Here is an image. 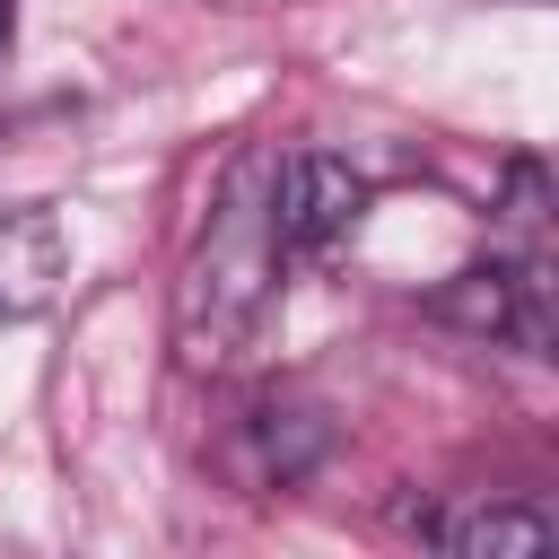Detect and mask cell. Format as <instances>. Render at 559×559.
<instances>
[{"label": "cell", "instance_id": "1", "mask_svg": "<svg viewBox=\"0 0 559 559\" xmlns=\"http://www.w3.org/2000/svg\"><path fill=\"white\" fill-rule=\"evenodd\" d=\"M280 271H288V253L271 236V157H236L192 253H183V280H175L183 367H201V376L236 367L280 314Z\"/></svg>", "mask_w": 559, "mask_h": 559}, {"label": "cell", "instance_id": "7", "mask_svg": "<svg viewBox=\"0 0 559 559\" xmlns=\"http://www.w3.org/2000/svg\"><path fill=\"white\" fill-rule=\"evenodd\" d=\"M17 44V0H0V52Z\"/></svg>", "mask_w": 559, "mask_h": 559}, {"label": "cell", "instance_id": "2", "mask_svg": "<svg viewBox=\"0 0 559 559\" xmlns=\"http://www.w3.org/2000/svg\"><path fill=\"white\" fill-rule=\"evenodd\" d=\"M437 314L463 323V332H480V341H507V349H533V358H542L550 332H559L550 262L498 253V245H489V262H472V271H454V280L437 288Z\"/></svg>", "mask_w": 559, "mask_h": 559}, {"label": "cell", "instance_id": "5", "mask_svg": "<svg viewBox=\"0 0 559 559\" xmlns=\"http://www.w3.org/2000/svg\"><path fill=\"white\" fill-rule=\"evenodd\" d=\"M245 445H253V480H262V489H288V480H306V472H314V454L332 445V428H323V411H314V402L271 393V402H253Z\"/></svg>", "mask_w": 559, "mask_h": 559}, {"label": "cell", "instance_id": "3", "mask_svg": "<svg viewBox=\"0 0 559 559\" xmlns=\"http://www.w3.org/2000/svg\"><path fill=\"white\" fill-rule=\"evenodd\" d=\"M358 218H367V183L349 157H332V148L271 157V236L288 262H323L332 245H349Z\"/></svg>", "mask_w": 559, "mask_h": 559}, {"label": "cell", "instance_id": "4", "mask_svg": "<svg viewBox=\"0 0 559 559\" xmlns=\"http://www.w3.org/2000/svg\"><path fill=\"white\" fill-rule=\"evenodd\" d=\"M70 280V227L52 210H0V323H26Z\"/></svg>", "mask_w": 559, "mask_h": 559}, {"label": "cell", "instance_id": "6", "mask_svg": "<svg viewBox=\"0 0 559 559\" xmlns=\"http://www.w3.org/2000/svg\"><path fill=\"white\" fill-rule=\"evenodd\" d=\"M419 533L437 550H463V559H507V550H542L550 542V515L542 507H507V498H472L454 515H428Z\"/></svg>", "mask_w": 559, "mask_h": 559}]
</instances>
